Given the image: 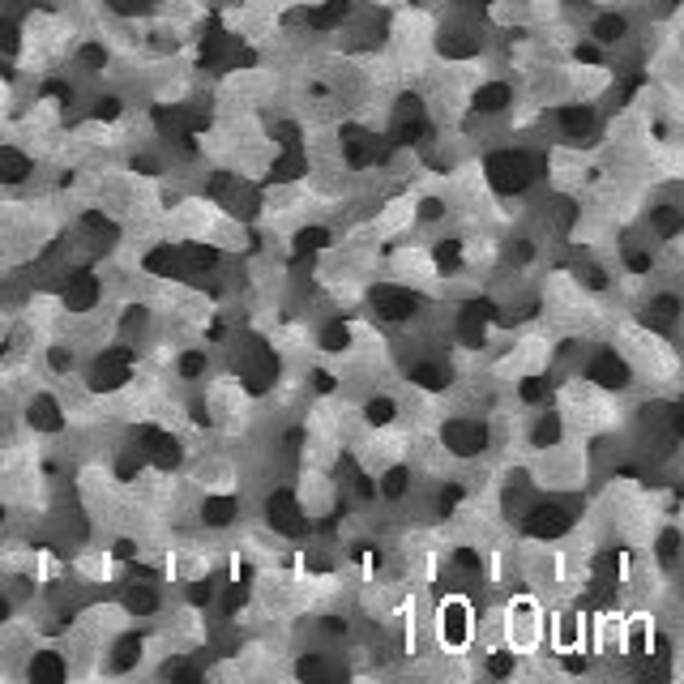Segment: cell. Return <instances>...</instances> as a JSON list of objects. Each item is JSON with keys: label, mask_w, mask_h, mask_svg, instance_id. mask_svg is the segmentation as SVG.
Listing matches in <instances>:
<instances>
[{"label": "cell", "mask_w": 684, "mask_h": 684, "mask_svg": "<svg viewBox=\"0 0 684 684\" xmlns=\"http://www.w3.org/2000/svg\"><path fill=\"white\" fill-rule=\"evenodd\" d=\"M616 351H620V363H625L633 377L650 381V385H663V381H676L680 363H676V351L671 342H663L658 334H650L646 325H620L616 334Z\"/></svg>", "instance_id": "cell-1"}, {"label": "cell", "mask_w": 684, "mask_h": 684, "mask_svg": "<svg viewBox=\"0 0 684 684\" xmlns=\"http://www.w3.org/2000/svg\"><path fill=\"white\" fill-rule=\"evenodd\" d=\"M535 484H544L552 492H569L582 488L590 475V454L582 441H552V445L535 449V466H531Z\"/></svg>", "instance_id": "cell-2"}, {"label": "cell", "mask_w": 684, "mask_h": 684, "mask_svg": "<svg viewBox=\"0 0 684 684\" xmlns=\"http://www.w3.org/2000/svg\"><path fill=\"white\" fill-rule=\"evenodd\" d=\"M433 638L441 646V655H466V646L475 642V616H471V603L462 595H449L433 616Z\"/></svg>", "instance_id": "cell-3"}, {"label": "cell", "mask_w": 684, "mask_h": 684, "mask_svg": "<svg viewBox=\"0 0 684 684\" xmlns=\"http://www.w3.org/2000/svg\"><path fill=\"white\" fill-rule=\"evenodd\" d=\"M587 154L582 150H569V146H556L552 150V158H547V180L556 184L560 193H573V189H582L587 184Z\"/></svg>", "instance_id": "cell-4"}, {"label": "cell", "mask_w": 684, "mask_h": 684, "mask_svg": "<svg viewBox=\"0 0 684 684\" xmlns=\"http://www.w3.org/2000/svg\"><path fill=\"white\" fill-rule=\"evenodd\" d=\"M257 9H266V14H274V9H279V0H257Z\"/></svg>", "instance_id": "cell-5"}]
</instances>
